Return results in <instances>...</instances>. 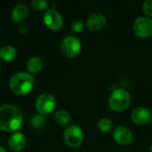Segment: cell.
Here are the masks:
<instances>
[{
  "mask_svg": "<svg viewBox=\"0 0 152 152\" xmlns=\"http://www.w3.org/2000/svg\"><path fill=\"white\" fill-rule=\"evenodd\" d=\"M151 152H152V145L151 146Z\"/></svg>",
  "mask_w": 152,
  "mask_h": 152,
  "instance_id": "cb8c5ba5",
  "label": "cell"
},
{
  "mask_svg": "<svg viewBox=\"0 0 152 152\" xmlns=\"http://www.w3.org/2000/svg\"><path fill=\"white\" fill-rule=\"evenodd\" d=\"M54 119L58 124L65 126V125H68L70 122L71 117H70V114L67 110H59L54 114Z\"/></svg>",
  "mask_w": 152,
  "mask_h": 152,
  "instance_id": "2e32d148",
  "label": "cell"
},
{
  "mask_svg": "<svg viewBox=\"0 0 152 152\" xmlns=\"http://www.w3.org/2000/svg\"><path fill=\"white\" fill-rule=\"evenodd\" d=\"M19 29H20V31L21 33H26L27 30H28V28H27V26H26L25 24L20 23V27H19Z\"/></svg>",
  "mask_w": 152,
  "mask_h": 152,
  "instance_id": "7402d4cb",
  "label": "cell"
},
{
  "mask_svg": "<svg viewBox=\"0 0 152 152\" xmlns=\"http://www.w3.org/2000/svg\"><path fill=\"white\" fill-rule=\"evenodd\" d=\"M63 138L66 144L70 148H78L84 141L83 131L78 126H69L64 130Z\"/></svg>",
  "mask_w": 152,
  "mask_h": 152,
  "instance_id": "277c9868",
  "label": "cell"
},
{
  "mask_svg": "<svg viewBox=\"0 0 152 152\" xmlns=\"http://www.w3.org/2000/svg\"><path fill=\"white\" fill-rule=\"evenodd\" d=\"M82 48V44L79 38L68 36L64 37L61 43V53L68 58H73L77 56Z\"/></svg>",
  "mask_w": 152,
  "mask_h": 152,
  "instance_id": "5b68a950",
  "label": "cell"
},
{
  "mask_svg": "<svg viewBox=\"0 0 152 152\" xmlns=\"http://www.w3.org/2000/svg\"><path fill=\"white\" fill-rule=\"evenodd\" d=\"M0 152H6V151H5V149L4 147L0 146Z\"/></svg>",
  "mask_w": 152,
  "mask_h": 152,
  "instance_id": "603a6c76",
  "label": "cell"
},
{
  "mask_svg": "<svg viewBox=\"0 0 152 152\" xmlns=\"http://www.w3.org/2000/svg\"><path fill=\"white\" fill-rule=\"evenodd\" d=\"M131 104V94L124 88H118L111 93L108 100L110 109L116 112L126 110Z\"/></svg>",
  "mask_w": 152,
  "mask_h": 152,
  "instance_id": "3957f363",
  "label": "cell"
},
{
  "mask_svg": "<svg viewBox=\"0 0 152 152\" xmlns=\"http://www.w3.org/2000/svg\"><path fill=\"white\" fill-rule=\"evenodd\" d=\"M10 88L18 95H24L31 91L34 86V77L28 72L15 73L10 79Z\"/></svg>",
  "mask_w": 152,
  "mask_h": 152,
  "instance_id": "7a4b0ae2",
  "label": "cell"
},
{
  "mask_svg": "<svg viewBox=\"0 0 152 152\" xmlns=\"http://www.w3.org/2000/svg\"><path fill=\"white\" fill-rule=\"evenodd\" d=\"M30 124H31L32 127H34L36 129H40L45 124V118L44 117V115L36 114V115L32 116V118L30 119Z\"/></svg>",
  "mask_w": 152,
  "mask_h": 152,
  "instance_id": "e0dca14e",
  "label": "cell"
},
{
  "mask_svg": "<svg viewBox=\"0 0 152 152\" xmlns=\"http://www.w3.org/2000/svg\"><path fill=\"white\" fill-rule=\"evenodd\" d=\"M85 28V24L82 20H77L71 22L70 24V29L71 31L75 32V33H79L81 31H83Z\"/></svg>",
  "mask_w": 152,
  "mask_h": 152,
  "instance_id": "d6986e66",
  "label": "cell"
},
{
  "mask_svg": "<svg viewBox=\"0 0 152 152\" xmlns=\"http://www.w3.org/2000/svg\"><path fill=\"white\" fill-rule=\"evenodd\" d=\"M151 123H152V117H151Z\"/></svg>",
  "mask_w": 152,
  "mask_h": 152,
  "instance_id": "d4e9b609",
  "label": "cell"
},
{
  "mask_svg": "<svg viewBox=\"0 0 152 152\" xmlns=\"http://www.w3.org/2000/svg\"><path fill=\"white\" fill-rule=\"evenodd\" d=\"M26 146V137L21 133L13 134L9 139V147L13 151H20Z\"/></svg>",
  "mask_w": 152,
  "mask_h": 152,
  "instance_id": "7c38bea8",
  "label": "cell"
},
{
  "mask_svg": "<svg viewBox=\"0 0 152 152\" xmlns=\"http://www.w3.org/2000/svg\"><path fill=\"white\" fill-rule=\"evenodd\" d=\"M152 114L151 110L145 107L140 106L135 108L131 114V119L134 123L137 125H145L149 123L151 119Z\"/></svg>",
  "mask_w": 152,
  "mask_h": 152,
  "instance_id": "8fae6325",
  "label": "cell"
},
{
  "mask_svg": "<svg viewBox=\"0 0 152 152\" xmlns=\"http://www.w3.org/2000/svg\"><path fill=\"white\" fill-rule=\"evenodd\" d=\"M56 102L53 94L49 93H44L40 94L36 101V108L41 115H46L51 113L55 107Z\"/></svg>",
  "mask_w": 152,
  "mask_h": 152,
  "instance_id": "52a82bcc",
  "label": "cell"
},
{
  "mask_svg": "<svg viewBox=\"0 0 152 152\" xmlns=\"http://www.w3.org/2000/svg\"><path fill=\"white\" fill-rule=\"evenodd\" d=\"M23 117L20 110L10 104L0 107V129L5 132L17 131L22 125Z\"/></svg>",
  "mask_w": 152,
  "mask_h": 152,
  "instance_id": "6da1fadb",
  "label": "cell"
},
{
  "mask_svg": "<svg viewBox=\"0 0 152 152\" xmlns=\"http://www.w3.org/2000/svg\"><path fill=\"white\" fill-rule=\"evenodd\" d=\"M28 7L23 4H17L12 11V20L16 23H22V21L28 17Z\"/></svg>",
  "mask_w": 152,
  "mask_h": 152,
  "instance_id": "4fadbf2b",
  "label": "cell"
},
{
  "mask_svg": "<svg viewBox=\"0 0 152 152\" xmlns=\"http://www.w3.org/2000/svg\"><path fill=\"white\" fill-rule=\"evenodd\" d=\"M43 20H44L45 24L50 29H53V30H58L63 25V19L61 13L54 9L48 10L44 14Z\"/></svg>",
  "mask_w": 152,
  "mask_h": 152,
  "instance_id": "9c48e42d",
  "label": "cell"
},
{
  "mask_svg": "<svg viewBox=\"0 0 152 152\" xmlns=\"http://www.w3.org/2000/svg\"><path fill=\"white\" fill-rule=\"evenodd\" d=\"M31 5L38 11H44L48 7V2L45 0H33Z\"/></svg>",
  "mask_w": 152,
  "mask_h": 152,
  "instance_id": "ffe728a7",
  "label": "cell"
},
{
  "mask_svg": "<svg viewBox=\"0 0 152 152\" xmlns=\"http://www.w3.org/2000/svg\"><path fill=\"white\" fill-rule=\"evenodd\" d=\"M133 29L140 38H147L152 36V19L147 16H140L135 19Z\"/></svg>",
  "mask_w": 152,
  "mask_h": 152,
  "instance_id": "8992f818",
  "label": "cell"
},
{
  "mask_svg": "<svg viewBox=\"0 0 152 152\" xmlns=\"http://www.w3.org/2000/svg\"><path fill=\"white\" fill-rule=\"evenodd\" d=\"M114 126L113 122L109 118H102L98 122V128L102 133H108L112 130Z\"/></svg>",
  "mask_w": 152,
  "mask_h": 152,
  "instance_id": "ac0fdd59",
  "label": "cell"
},
{
  "mask_svg": "<svg viewBox=\"0 0 152 152\" xmlns=\"http://www.w3.org/2000/svg\"><path fill=\"white\" fill-rule=\"evenodd\" d=\"M106 24V17L102 12H94L86 19V27L90 31L97 32L103 28Z\"/></svg>",
  "mask_w": 152,
  "mask_h": 152,
  "instance_id": "30bf717a",
  "label": "cell"
},
{
  "mask_svg": "<svg viewBox=\"0 0 152 152\" xmlns=\"http://www.w3.org/2000/svg\"><path fill=\"white\" fill-rule=\"evenodd\" d=\"M0 69H1V63H0Z\"/></svg>",
  "mask_w": 152,
  "mask_h": 152,
  "instance_id": "484cf974",
  "label": "cell"
},
{
  "mask_svg": "<svg viewBox=\"0 0 152 152\" xmlns=\"http://www.w3.org/2000/svg\"><path fill=\"white\" fill-rule=\"evenodd\" d=\"M16 56V51L14 47L11 45H4L0 49V58L5 61H12Z\"/></svg>",
  "mask_w": 152,
  "mask_h": 152,
  "instance_id": "9a60e30c",
  "label": "cell"
},
{
  "mask_svg": "<svg viewBox=\"0 0 152 152\" xmlns=\"http://www.w3.org/2000/svg\"><path fill=\"white\" fill-rule=\"evenodd\" d=\"M114 141L123 146L130 145L134 141V134L130 129L124 126H118L114 129L113 132Z\"/></svg>",
  "mask_w": 152,
  "mask_h": 152,
  "instance_id": "ba28073f",
  "label": "cell"
},
{
  "mask_svg": "<svg viewBox=\"0 0 152 152\" xmlns=\"http://www.w3.org/2000/svg\"><path fill=\"white\" fill-rule=\"evenodd\" d=\"M142 11L147 17H152V0H146L142 4Z\"/></svg>",
  "mask_w": 152,
  "mask_h": 152,
  "instance_id": "44dd1931",
  "label": "cell"
},
{
  "mask_svg": "<svg viewBox=\"0 0 152 152\" xmlns=\"http://www.w3.org/2000/svg\"><path fill=\"white\" fill-rule=\"evenodd\" d=\"M43 68V61L37 57V56H34L31 57L27 64V69L30 73H37L39 72Z\"/></svg>",
  "mask_w": 152,
  "mask_h": 152,
  "instance_id": "5bb4252c",
  "label": "cell"
}]
</instances>
